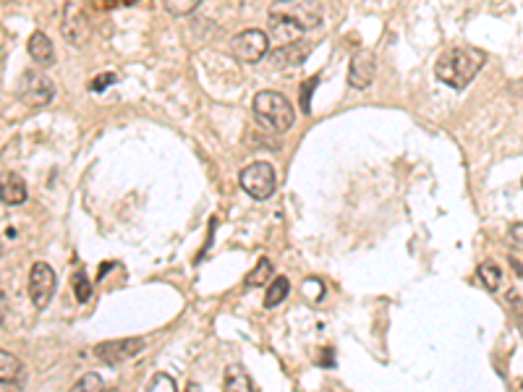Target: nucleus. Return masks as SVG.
I'll return each mask as SVG.
<instances>
[{
  "instance_id": "obj_29",
  "label": "nucleus",
  "mask_w": 523,
  "mask_h": 392,
  "mask_svg": "<svg viewBox=\"0 0 523 392\" xmlns=\"http://www.w3.org/2000/svg\"><path fill=\"white\" fill-rule=\"evenodd\" d=\"M3 314H5V296L0 293V322H3Z\"/></svg>"
},
{
  "instance_id": "obj_20",
  "label": "nucleus",
  "mask_w": 523,
  "mask_h": 392,
  "mask_svg": "<svg viewBox=\"0 0 523 392\" xmlns=\"http://www.w3.org/2000/svg\"><path fill=\"white\" fill-rule=\"evenodd\" d=\"M71 392H105V382H103V377L100 374H95V372H89V374H84Z\"/></svg>"
},
{
  "instance_id": "obj_1",
  "label": "nucleus",
  "mask_w": 523,
  "mask_h": 392,
  "mask_svg": "<svg viewBox=\"0 0 523 392\" xmlns=\"http://www.w3.org/2000/svg\"><path fill=\"white\" fill-rule=\"evenodd\" d=\"M487 56L476 48H453V50H445L437 65H435V73L442 84L453 87V89H465L476 73L481 71Z\"/></svg>"
},
{
  "instance_id": "obj_13",
  "label": "nucleus",
  "mask_w": 523,
  "mask_h": 392,
  "mask_svg": "<svg viewBox=\"0 0 523 392\" xmlns=\"http://www.w3.org/2000/svg\"><path fill=\"white\" fill-rule=\"evenodd\" d=\"M29 56L35 63H40V65H48V63H53L56 60V50H53V42H50V37L45 35V32H32V37H29Z\"/></svg>"
},
{
  "instance_id": "obj_23",
  "label": "nucleus",
  "mask_w": 523,
  "mask_h": 392,
  "mask_svg": "<svg viewBox=\"0 0 523 392\" xmlns=\"http://www.w3.org/2000/svg\"><path fill=\"white\" fill-rule=\"evenodd\" d=\"M147 392H178V388H175L173 377L171 374H155L152 377V382H150V388H147Z\"/></svg>"
},
{
  "instance_id": "obj_19",
  "label": "nucleus",
  "mask_w": 523,
  "mask_h": 392,
  "mask_svg": "<svg viewBox=\"0 0 523 392\" xmlns=\"http://www.w3.org/2000/svg\"><path fill=\"white\" fill-rule=\"evenodd\" d=\"M479 281L487 290H497L503 282V273L495 262H484V265H479Z\"/></svg>"
},
{
  "instance_id": "obj_27",
  "label": "nucleus",
  "mask_w": 523,
  "mask_h": 392,
  "mask_svg": "<svg viewBox=\"0 0 523 392\" xmlns=\"http://www.w3.org/2000/svg\"><path fill=\"white\" fill-rule=\"evenodd\" d=\"M511 243L516 249H523V223H516L511 227Z\"/></svg>"
},
{
  "instance_id": "obj_22",
  "label": "nucleus",
  "mask_w": 523,
  "mask_h": 392,
  "mask_svg": "<svg viewBox=\"0 0 523 392\" xmlns=\"http://www.w3.org/2000/svg\"><path fill=\"white\" fill-rule=\"evenodd\" d=\"M301 293L311 301V304H319V301H325V285L322 281H317V278H309V281H304L301 285Z\"/></svg>"
},
{
  "instance_id": "obj_7",
  "label": "nucleus",
  "mask_w": 523,
  "mask_h": 392,
  "mask_svg": "<svg viewBox=\"0 0 523 392\" xmlns=\"http://www.w3.org/2000/svg\"><path fill=\"white\" fill-rule=\"evenodd\" d=\"M56 288H58V278H56L53 267L45 262H37L29 273V298H32L35 309H45L53 301Z\"/></svg>"
},
{
  "instance_id": "obj_12",
  "label": "nucleus",
  "mask_w": 523,
  "mask_h": 392,
  "mask_svg": "<svg viewBox=\"0 0 523 392\" xmlns=\"http://www.w3.org/2000/svg\"><path fill=\"white\" fill-rule=\"evenodd\" d=\"M0 202L11 204V207L27 202V183L19 173H5L0 178Z\"/></svg>"
},
{
  "instance_id": "obj_4",
  "label": "nucleus",
  "mask_w": 523,
  "mask_h": 392,
  "mask_svg": "<svg viewBox=\"0 0 523 392\" xmlns=\"http://www.w3.org/2000/svg\"><path fill=\"white\" fill-rule=\"evenodd\" d=\"M238 183H241V188H243L251 199L265 202V199L273 196V191H275V186H278V178H275V168H273L270 163H262V160H259V163H251V165H246V168L241 170Z\"/></svg>"
},
{
  "instance_id": "obj_8",
  "label": "nucleus",
  "mask_w": 523,
  "mask_h": 392,
  "mask_svg": "<svg viewBox=\"0 0 523 392\" xmlns=\"http://www.w3.org/2000/svg\"><path fill=\"white\" fill-rule=\"evenodd\" d=\"M144 350V337H123V340H105L95 348V356L103 361V364H111L116 366L126 358H134L136 353Z\"/></svg>"
},
{
  "instance_id": "obj_26",
  "label": "nucleus",
  "mask_w": 523,
  "mask_h": 392,
  "mask_svg": "<svg viewBox=\"0 0 523 392\" xmlns=\"http://www.w3.org/2000/svg\"><path fill=\"white\" fill-rule=\"evenodd\" d=\"M118 81V76L116 73H100L97 79H92L89 81V92H105L111 84H116Z\"/></svg>"
},
{
  "instance_id": "obj_21",
  "label": "nucleus",
  "mask_w": 523,
  "mask_h": 392,
  "mask_svg": "<svg viewBox=\"0 0 523 392\" xmlns=\"http://www.w3.org/2000/svg\"><path fill=\"white\" fill-rule=\"evenodd\" d=\"M199 3L202 0H165V11L175 16V19H181V16H188V13H194L196 8H199Z\"/></svg>"
},
{
  "instance_id": "obj_31",
  "label": "nucleus",
  "mask_w": 523,
  "mask_h": 392,
  "mask_svg": "<svg viewBox=\"0 0 523 392\" xmlns=\"http://www.w3.org/2000/svg\"><path fill=\"white\" fill-rule=\"evenodd\" d=\"M0 254H3V246H0Z\"/></svg>"
},
{
  "instance_id": "obj_9",
  "label": "nucleus",
  "mask_w": 523,
  "mask_h": 392,
  "mask_svg": "<svg viewBox=\"0 0 523 392\" xmlns=\"http://www.w3.org/2000/svg\"><path fill=\"white\" fill-rule=\"evenodd\" d=\"M267 37L273 42H278L281 48H286V45H293L304 37V29H301L298 21H293L291 16H286L283 11H275L267 21Z\"/></svg>"
},
{
  "instance_id": "obj_25",
  "label": "nucleus",
  "mask_w": 523,
  "mask_h": 392,
  "mask_svg": "<svg viewBox=\"0 0 523 392\" xmlns=\"http://www.w3.org/2000/svg\"><path fill=\"white\" fill-rule=\"evenodd\" d=\"M73 288H76V298H79V301H89V296H92V282L87 281L84 273H79V275L73 278Z\"/></svg>"
},
{
  "instance_id": "obj_28",
  "label": "nucleus",
  "mask_w": 523,
  "mask_h": 392,
  "mask_svg": "<svg viewBox=\"0 0 523 392\" xmlns=\"http://www.w3.org/2000/svg\"><path fill=\"white\" fill-rule=\"evenodd\" d=\"M134 3H139V0H105V5L108 8H113V5H134Z\"/></svg>"
},
{
  "instance_id": "obj_24",
  "label": "nucleus",
  "mask_w": 523,
  "mask_h": 392,
  "mask_svg": "<svg viewBox=\"0 0 523 392\" xmlns=\"http://www.w3.org/2000/svg\"><path fill=\"white\" fill-rule=\"evenodd\" d=\"M319 84V76H311V79H306L304 84H301V108L304 112L309 115L311 112V95H314V87Z\"/></svg>"
},
{
  "instance_id": "obj_30",
  "label": "nucleus",
  "mask_w": 523,
  "mask_h": 392,
  "mask_svg": "<svg viewBox=\"0 0 523 392\" xmlns=\"http://www.w3.org/2000/svg\"><path fill=\"white\" fill-rule=\"evenodd\" d=\"M275 3H291V0H275Z\"/></svg>"
},
{
  "instance_id": "obj_17",
  "label": "nucleus",
  "mask_w": 523,
  "mask_h": 392,
  "mask_svg": "<svg viewBox=\"0 0 523 392\" xmlns=\"http://www.w3.org/2000/svg\"><path fill=\"white\" fill-rule=\"evenodd\" d=\"M309 56V45H301V42H293V45H286L281 50H275V63H283V65H298L304 63Z\"/></svg>"
},
{
  "instance_id": "obj_6",
  "label": "nucleus",
  "mask_w": 523,
  "mask_h": 392,
  "mask_svg": "<svg viewBox=\"0 0 523 392\" xmlns=\"http://www.w3.org/2000/svg\"><path fill=\"white\" fill-rule=\"evenodd\" d=\"M270 50V37L262 29H243L231 40V53L241 63H259Z\"/></svg>"
},
{
  "instance_id": "obj_10",
  "label": "nucleus",
  "mask_w": 523,
  "mask_h": 392,
  "mask_svg": "<svg viewBox=\"0 0 523 392\" xmlns=\"http://www.w3.org/2000/svg\"><path fill=\"white\" fill-rule=\"evenodd\" d=\"M377 73V58L372 50H356L349 65V84L353 89H366L374 81Z\"/></svg>"
},
{
  "instance_id": "obj_11",
  "label": "nucleus",
  "mask_w": 523,
  "mask_h": 392,
  "mask_svg": "<svg viewBox=\"0 0 523 392\" xmlns=\"http://www.w3.org/2000/svg\"><path fill=\"white\" fill-rule=\"evenodd\" d=\"M283 13L291 16L293 21H298L304 32H309V29L322 24V8L314 0H296L288 8H283Z\"/></svg>"
},
{
  "instance_id": "obj_32",
  "label": "nucleus",
  "mask_w": 523,
  "mask_h": 392,
  "mask_svg": "<svg viewBox=\"0 0 523 392\" xmlns=\"http://www.w3.org/2000/svg\"><path fill=\"white\" fill-rule=\"evenodd\" d=\"M521 183H523V181H521Z\"/></svg>"
},
{
  "instance_id": "obj_2",
  "label": "nucleus",
  "mask_w": 523,
  "mask_h": 392,
  "mask_svg": "<svg viewBox=\"0 0 523 392\" xmlns=\"http://www.w3.org/2000/svg\"><path fill=\"white\" fill-rule=\"evenodd\" d=\"M254 115H257V120L262 126H267L275 134H286L293 126V118H296L291 100L286 95H281V92H273V89L257 92Z\"/></svg>"
},
{
  "instance_id": "obj_15",
  "label": "nucleus",
  "mask_w": 523,
  "mask_h": 392,
  "mask_svg": "<svg viewBox=\"0 0 523 392\" xmlns=\"http://www.w3.org/2000/svg\"><path fill=\"white\" fill-rule=\"evenodd\" d=\"M21 374H24L21 361L11 356L8 350H0V385H16Z\"/></svg>"
},
{
  "instance_id": "obj_3",
  "label": "nucleus",
  "mask_w": 523,
  "mask_h": 392,
  "mask_svg": "<svg viewBox=\"0 0 523 392\" xmlns=\"http://www.w3.org/2000/svg\"><path fill=\"white\" fill-rule=\"evenodd\" d=\"M16 92H19V97L27 108H45L56 97V84L42 71H24L21 79H19Z\"/></svg>"
},
{
  "instance_id": "obj_18",
  "label": "nucleus",
  "mask_w": 523,
  "mask_h": 392,
  "mask_svg": "<svg viewBox=\"0 0 523 392\" xmlns=\"http://www.w3.org/2000/svg\"><path fill=\"white\" fill-rule=\"evenodd\" d=\"M270 278H273V262L270 259H259L257 267L246 275V285L249 288H262Z\"/></svg>"
},
{
  "instance_id": "obj_16",
  "label": "nucleus",
  "mask_w": 523,
  "mask_h": 392,
  "mask_svg": "<svg viewBox=\"0 0 523 392\" xmlns=\"http://www.w3.org/2000/svg\"><path fill=\"white\" fill-rule=\"evenodd\" d=\"M288 293H291V282H288V278H275V281L267 285V293H265V306H267V309H275V306H281V304L288 298Z\"/></svg>"
},
{
  "instance_id": "obj_14",
  "label": "nucleus",
  "mask_w": 523,
  "mask_h": 392,
  "mask_svg": "<svg viewBox=\"0 0 523 392\" xmlns=\"http://www.w3.org/2000/svg\"><path fill=\"white\" fill-rule=\"evenodd\" d=\"M223 392H254L249 374L243 372L241 364H228L226 369V382H223Z\"/></svg>"
},
{
  "instance_id": "obj_5",
  "label": "nucleus",
  "mask_w": 523,
  "mask_h": 392,
  "mask_svg": "<svg viewBox=\"0 0 523 392\" xmlns=\"http://www.w3.org/2000/svg\"><path fill=\"white\" fill-rule=\"evenodd\" d=\"M63 37L65 42H71L73 48H84L92 37V27L87 19V11L79 0H68L63 8V21H60Z\"/></svg>"
}]
</instances>
